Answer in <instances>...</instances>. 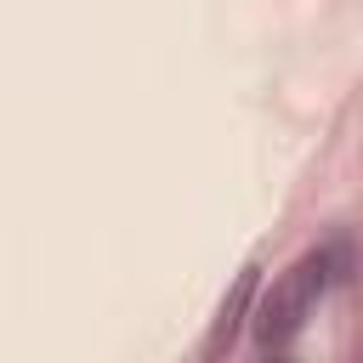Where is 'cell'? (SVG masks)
<instances>
[{"mask_svg": "<svg viewBox=\"0 0 363 363\" xmlns=\"http://www.w3.org/2000/svg\"><path fill=\"white\" fill-rule=\"evenodd\" d=\"M255 284H261V267H244V272L233 278V289H227V301H221V312H216V323H210V335H204V363H221V357L233 352L238 323H244V312H250V301H255Z\"/></svg>", "mask_w": 363, "mask_h": 363, "instance_id": "7a4b0ae2", "label": "cell"}, {"mask_svg": "<svg viewBox=\"0 0 363 363\" xmlns=\"http://www.w3.org/2000/svg\"><path fill=\"white\" fill-rule=\"evenodd\" d=\"M323 289H329V261H323V250H306V255H301L289 272H278L272 289L261 295V306H255V318H250L255 346H261V352H284V346L306 329V318H312V306L323 301Z\"/></svg>", "mask_w": 363, "mask_h": 363, "instance_id": "6da1fadb", "label": "cell"}, {"mask_svg": "<svg viewBox=\"0 0 363 363\" xmlns=\"http://www.w3.org/2000/svg\"><path fill=\"white\" fill-rule=\"evenodd\" d=\"M267 363H284V357H272V352H267Z\"/></svg>", "mask_w": 363, "mask_h": 363, "instance_id": "3957f363", "label": "cell"}]
</instances>
